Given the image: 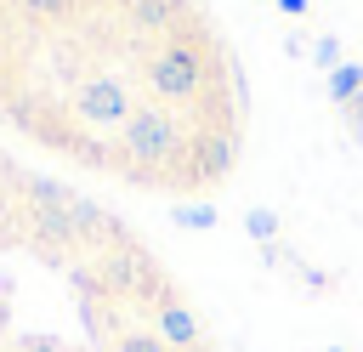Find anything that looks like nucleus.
I'll use <instances>...</instances> for the list:
<instances>
[{
    "mask_svg": "<svg viewBox=\"0 0 363 352\" xmlns=\"http://www.w3.org/2000/svg\"><path fill=\"white\" fill-rule=\"evenodd\" d=\"M142 79L153 85L159 102H199V97H204V62H199V51H193L187 40H176V34L142 57Z\"/></svg>",
    "mask_w": 363,
    "mask_h": 352,
    "instance_id": "obj_1",
    "label": "nucleus"
},
{
    "mask_svg": "<svg viewBox=\"0 0 363 352\" xmlns=\"http://www.w3.org/2000/svg\"><path fill=\"white\" fill-rule=\"evenodd\" d=\"M119 153H125L130 165H142V170L170 165V159L182 153V125H176V114H170V108H159V102L136 108V114H130V125L119 131Z\"/></svg>",
    "mask_w": 363,
    "mask_h": 352,
    "instance_id": "obj_2",
    "label": "nucleus"
},
{
    "mask_svg": "<svg viewBox=\"0 0 363 352\" xmlns=\"http://www.w3.org/2000/svg\"><path fill=\"white\" fill-rule=\"evenodd\" d=\"M136 108H142V102H136V97H130V85H125V79H113V74H91V79H79V85H74V114H79L85 125L125 131Z\"/></svg>",
    "mask_w": 363,
    "mask_h": 352,
    "instance_id": "obj_3",
    "label": "nucleus"
},
{
    "mask_svg": "<svg viewBox=\"0 0 363 352\" xmlns=\"http://www.w3.org/2000/svg\"><path fill=\"white\" fill-rule=\"evenodd\" d=\"M193 165H187V182H227L233 165H238V136L233 131H199L187 142Z\"/></svg>",
    "mask_w": 363,
    "mask_h": 352,
    "instance_id": "obj_4",
    "label": "nucleus"
},
{
    "mask_svg": "<svg viewBox=\"0 0 363 352\" xmlns=\"http://www.w3.org/2000/svg\"><path fill=\"white\" fill-rule=\"evenodd\" d=\"M102 284L119 290V295H159V267L136 244H125V255H108L102 261Z\"/></svg>",
    "mask_w": 363,
    "mask_h": 352,
    "instance_id": "obj_5",
    "label": "nucleus"
},
{
    "mask_svg": "<svg viewBox=\"0 0 363 352\" xmlns=\"http://www.w3.org/2000/svg\"><path fill=\"white\" fill-rule=\"evenodd\" d=\"M23 221H28V238H34L40 250H79V244H85L74 210H45V204H34Z\"/></svg>",
    "mask_w": 363,
    "mask_h": 352,
    "instance_id": "obj_6",
    "label": "nucleus"
},
{
    "mask_svg": "<svg viewBox=\"0 0 363 352\" xmlns=\"http://www.w3.org/2000/svg\"><path fill=\"white\" fill-rule=\"evenodd\" d=\"M153 335H159L170 352H193V346L204 341L193 307H182V301H159V312H153Z\"/></svg>",
    "mask_w": 363,
    "mask_h": 352,
    "instance_id": "obj_7",
    "label": "nucleus"
},
{
    "mask_svg": "<svg viewBox=\"0 0 363 352\" xmlns=\"http://www.w3.org/2000/svg\"><path fill=\"white\" fill-rule=\"evenodd\" d=\"M182 11V0H130V28L153 34V28H170Z\"/></svg>",
    "mask_w": 363,
    "mask_h": 352,
    "instance_id": "obj_8",
    "label": "nucleus"
},
{
    "mask_svg": "<svg viewBox=\"0 0 363 352\" xmlns=\"http://www.w3.org/2000/svg\"><path fill=\"white\" fill-rule=\"evenodd\" d=\"M329 97L346 108V102H363V62H340L329 74Z\"/></svg>",
    "mask_w": 363,
    "mask_h": 352,
    "instance_id": "obj_9",
    "label": "nucleus"
},
{
    "mask_svg": "<svg viewBox=\"0 0 363 352\" xmlns=\"http://www.w3.org/2000/svg\"><path fill=\"white\" fill-rule=\"evenodd\" d=\"M11 6H17L23 23H57V17H68L79 0H11Z\"/></svg>",
    "mask_w": 363,
    "mask_h": 352,
    "instance_id": "obj_10",
    "label": "nucleus"
},
{
    "mask_svg": "<svg viewBox=\"0 0 363 352\" xmlns=\"http://www.w3.org/2000/svg\"><path fill=\"white\" fill-rule=\"evenodd\" d=\"M244 233H250V238H255V244H261V250H267V244H278V216H272V210H261V204H255V210H250V216H244Z\"/></svg>",
    "mask_w": 363,
    "mask_h": 352,
    "instance_id": "obj_11",
    "label": "nucleus"
},
{
    "mask_svg": "<svg viewBox=\"0 0 363 352\" xmlns=\"http://www.w3.org/2000/svg\"><path fill=\"white\" fill-rule=\"evenodd\" d=\"M170 221H176V227H193V233H199V227H216V204H176Z\"/></svg>",
    "mask_w": 363,
    "mask_h": 352,
    "instance_id": "obj_12",
    "label": "nucleus"
},
{
    "mask_svg": "<svg viewBox=\"0 0 363 352\" xmlns=\"http://www.w3.org/2000/svg\"><path fill=\"white\" fill-rule=\"evenodd\" d=\"M113 352H170V346H164L153 329H125V335L113 341Z\"/></svg>",
    "mask_w": 363,
    "mask_h": 352,
    "instance_id": "obj_13",
    "label": "nucleus"
},
{
    "mask_svg": "<svg viewBox=\"0 0 363 352\" xmlns=\"http://www.w3.org/2000/svg\"><path fill=\"white\" fill-rule=\"evenodd\" d=\"M312 62L335 74V68H340V40H335V34H318V40H312Z\"/></svg>",
    "mask_w": 363,
    "mask_h": 352,
    "instance_id": "obj_14",
    "label": "nucleus"
},
{
    "mask_svg": "<svg viewBox=\"0 0 363 352\" xmlns=\"http://www.w3.org/2000/svg\"><path fill=\"white\" fill-rule=\"evenodd\" d=\"M306 6H312V0H278V11H284V17H306Z\"/></svg>",
    "mask_w": 363,
    "mask_h": 352,
    "instance_id": "obj_15",
    "label": "nucleus"
},
{
    "mask_svg": "<svg viewBox=\"0 0 363 352\" xmlns=\"http://www.w3.org/2000/svg\"><path fill=\"white\" fill-rule=\"evenodd\" d=\"M17 352H62V346H51V341H23Z\"/></svg>",
    "mask_w": 363,
    "mask_h": 352,
    "instance_id": "obj_16",
    "label": "nucleus"
},
{
    "mask_svg": "<svg viewBox=\"0 0 363 352\" xmlns=\"http://www.w3.org/2000/svg\"><path fill=\"white\" fill-rule=\"evenodd\" d=\"M329 352H340V346H329Z\"/></svg>",
    "mask_w": 363,
    "mask_h": 352,
    "instance_id": "obj_17",
    "label": "nucleus"
}]
</instances>
